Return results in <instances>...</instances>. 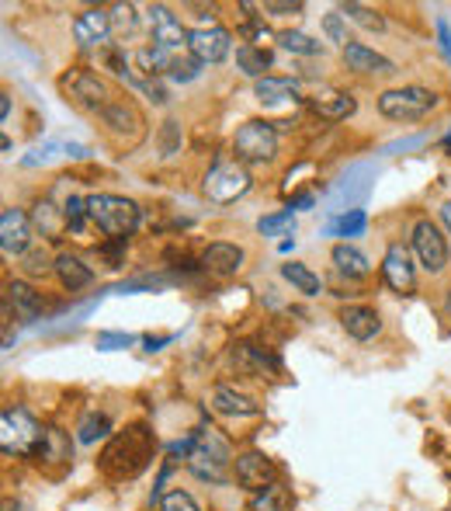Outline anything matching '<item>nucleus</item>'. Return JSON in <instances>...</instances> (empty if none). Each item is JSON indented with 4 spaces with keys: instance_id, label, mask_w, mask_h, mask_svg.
<instances>
[{
    "instance_id": "nucleus-17",
    "label": "nucleus",
    "mask_w": 451,
    "mask_h": 511,
    "mask_svg": "<svg viewBox=\"0 0 451 511\" xmlns=\"http://www.w3.org/2000/svg\"><path fill=\"white\" fill-rule=\"evenodd\" d=\"M246 261V254H243L240 244H226V240H215V244H208L202 250V268H205L208 275H215V279H229V275H236Z\"/></svg>"
},
{
    "instance_id": "nucleus-15",
    "label": "nucleus",
    "mask_w": 451,
    "mask_h": 511,
    "mask_svg": "<svg viewBox=\"0 0 451 511\" xmlns=\"http://www.w3.org/2000/svg\"><path fill=\"white\" fill-rule=\"evenodd\" d=\"M382 279L389 289H396V293H414L416 285V268H414V258H410V250L403 244H389L385 247V258H382Z\"/></svg>"
},
{
    "instance_id": "nucleus-21",
    "label": "nucleus",
    "mask_w": 451,
    "mask_h": 511,
    "mask_svg": "<svg viewBox=\"0 0 451 511\" xmlns=\"http://www.w3.org/2000/svg\"><path fill=\"white\" fill-rule=\"evenodd\" d=\"M212 410L223 418H257L264 407L250 393H240L233 387H215L212 389Z\"/></svg>"
},
{
    "instance_id": "nucleus-40",
    "label": "nucleus",
    "mask_w": 451,
    "mask_h": 511,
    "mask_svg": "<svg viewBox=\"0 0 451 511\" xmlns=\"http://www.w3.org/2000/svg\"><path fill=\"white\" fill-rule=\"evenodd\" d=\"M257 229L264 233V237H278L281 229H295V212H292V209L271 212V216H264V219H257Z\"/></svg>"
},
{
    "instance_id": "nucleus-12",
    "label": "nucleus",
    "mask_w": 451,
    "mask_h": 511,
    "mask_svg": "<svg viewBox=\"0 0 451 511\" xmlns=\"http://www.w3.org/2000/svg\"><path fill=\"white\" fill-rule=\"evenodd\" d=\"M32 216L25 209H4L0 212V250L7 254V258H25L28 250H32Z\"/></svg>"
},
{
    "instance_id": "nucleus-8",
    "label": "nucleus",
    "mask_w": 451,
    "mask_h": 511,
    "mask_svg": "<svg viewBox=\"0 0 451 511\" xmlns=\"http://www.w3.org/2000/svg\"><path fill=\"white\" fill-rule=\"evenodd\" d=\"M233 154L243 164H264V160H275L278 154V129L275 122H260L250 119L236 129L233 136Z\"/></svg>"
},
{
    "instance_id": "nucleus-43",
    "label": "nucleus",
    "mask_w": 451,
    "mask_h": 511,
    "mask_svg": "<svg viewBox=\"0 0 451 511\" xmlns=\"http://www.w3.org/2000/svg\"><path fill=\"white\" fill-rule=\"evenodd\" d=\"M181 150V122L177 119H167L163 129H160V154L163 157H173Z\"/></svg>"
},
{
    "instance_id": "nucleus-56",
    "label": "nucleus",
    "mask_w": 451,
    "mask_h": 511,
    "mask_svg": "<svg viewBox=\"0 0 451 511\" xmlns=\"http://www.w3.org/2000/svg\"><path fill=\"white\" fill-rule=\"evenodd\" d=\"M445 143H448V150H451V129H448V136H445Z\"/></svg>"
},
{
    "instance_id": "nucleus-42",
    "label": "nucleus",
    "mask_w": 451,
    "mask_h": 511,
    "mask_svg": "<svg viewBox=\"0 0 451 511\" xmlns=\"http://www.w3.org/2000/svg\"><path fill=\"white\" fill-rule=\"evenodd\" d=\"M323 32H327L330 42H337L341 49H347V46L354 42V38L347 36V25H344V15H341V11H333V15L323 18Z\"/></svg>"
},
{
    "instance_id": "nucleus-53",
    "label": "nucleus",
    "mask_w": 451,
    "mask_h": 511,
    "mask_svg": "<svg viewBox=\"0 0 451 511\" xmlns=\"http://www.w3.org/2000/svg\"><path fill=\"white\" fill-rule=\"evenodd\" d=\"M441 223H445V229L451 233V202H445V206H441Z\"/></svg>"
},
{
    "instance_id": "nucleus-35",
    "label": "nucleus",
    "mask_w": 451,
    "mask_h": 511,
    "mask_svg": "<svg viewBox=\"0 0 451 511\" xmlns=\"http://www.w3.org/2000/svg\"><path fill=\"white\" fill-rule=\"evenodd\" d=\"M341 15H344L347 21H354V25L368 28V32H385V18H382L379 11L364 7V4H341Z\"/></svg>"
},
{
    "instance_id": "nucleus-39",
    "label": "nucleus",
    "mask_w": 451,
    "mask_h": 511,
    "mask_svg": "<svg viewBox=\"0 0 451 511\" xmlns=\"http://www.w3.org/2000/svg\"><path fill=\"white\" fill-rule=\"evenodd\" d=\"M136 25H139V15L132 4H115V7H111V32H115V36H132Z\"/></svg>"
},
{
    "instance_id": "nucleus-22",
    "label": "nucleus",
    "mask_w": 451,
    "mask_h": 511,
    "mask_svg": "<svg viewBox=\"0 0 451 511\" xmlns=\"http://www.w3.org/2000/svg\"><path fill=\"white\" fill-rule=\"evenodd\" d=\"M56 279H59V285L67 289V293H80V289H87V285L94 282V268L87 265L84 258H77V254H69V250H63V254H56Z\"/></svg>"
},
{
    "instance_id": "nucleus-33",
    "label": "nucleus",
    "mask_w": 451,
    "mask_h": 511,
    "mask_svg": "<svg viewBox=\"0 0 451 511\" xmlns=\"http://www.w3.org/2000/svg\"><path fill=\"white\" fill-rule=\"evenodd\" d=\"M292 508V494L285 484H271L254 497V511H288Z\"/></svg>"
},
{
    "instance_id": "nucleus-19",
    "label": "nucleus",
    "mask_w": 451,
    "mask_h": 511,
    "mask_svg": "<svg viewBox=\"0 0 451 511\" xmlns=\"http://www.w3.org/2000/svg\"><path fill=\"white\" fill-rule=\"evenodd\" d=\"M35 463H46V466H67L73 459V439L69 431H63L59 424H46L42 428V442L35 449Z\"/></svg>"
},
{
    "instance_id": "nucleus-24",
    "label": "nucleus",
    "mask_w": 451,
    "mask_h": 511,
    "mask_svg": "<svg viewBox=\"0 0 451 511\" xmlns=\"http://www.w3.org/2000/svg\"><path fill=\"white\" fill-rule=\"evenodd\" d=\"M4 300L15 306V314L25 324H32V320L42 317V310H46V300H42V293H35V285L21 282V279H15V282H7V296Z\"/></svg>"
},
{
    "instance_id": "nucleus-29",
    "label": "nucleus",
    "mask_w": 451,
    "mask_h": 511,
    "mask_svg": "<svg viewBox=\"0 0 451 511\" xmlns=\"http://www.w3.org/2000/svg\"><path fill=\"white\" fill-rule=\"evenodd\" d=\"M101 439H111V414L108 410H87L77 424V442L80 445H98Z\"/></svg>"
},
{
    "instance_id": "nucleus-55",
    "label": "nucleus",
    "mask_w": 451,
    "mask_h": 511,
    "mask_svg": "<svg viewBox=\"0 0 451 511\" xmlns=\"http://www.w3.org/2000/svg\"><path fill=\"white\" fill-rule=\"evenodd\" d=\"M4 511H25V508H21V505H11V501H7V505H4Z\"/></svg>"
},
{
    "instance_id": "nucleus-44",
    "label": "nucleus",
    "mask_w": 451,
    "mask_h": 511,
    "mask_svg": "<svg viewBox=\"0 0 451 511\" xmlns=\"http://www.w3.org/2000/svg\"><path fill=\"white\" fill-rule=\"evenodd\" d=\"M132 341H136V337L121 335V331H101L94 345H98V352H119V348H129Z\"/></svg>"
},
{
    "instance_id": "nucleus-9",
    "label": "nucleus",
    "mask_w": 451,
    "mask_h": 511,
    "mask_svg": "<svg viewBox=\"0 0 451 511\" xmlns=\"http://www.w3.org/2000/svg\"><path fill=\"white\" fill-rule=\"evenodd\" d=\"M410 244H414V254L420 268L427 271V275H441L451 261V250L445 244V237H441V229L434 227L431 219H416L414 223V233H410Z\"/></svg>"
},
{
    "instance_id": "nucleus-4",
    "label": "nucleus",
    "mask_w": 451,
    "mask_h": 511,
    "mask_svg": "<svg viewBox=\"0 0 451 511\" xmlns=\"http://www.w3.org/2000/svg\"><path fill=\"white\" fill-rule=\"evenodd\" d=\"M42 428L32 418L28 407H4L0 414V449L7 456H21V459H32L38 442H42Z\"/></svg>"
},
{
    "instance_id": "nucleus-13",
    "label": "nucleus",
    "mask_w": 451,
    "mask_h": 511,
    "mask_svg": "<svg viewBox=\"0 0 451 511\" xmlns=\"http://www.w3.org/2000/svg\"><path fill=\"white\" fill-rule=\"evenodd\" d=\"M229 46H233V36L223 25H198L188 32V53L202 63H223L229 56Z\"/></svg>"
},
{
    "instance_id": "nucleus-50",
    "label": "nucleus",
    "mask_w": 451,
    "mask_h": 511,
    "mask_svg": "<svg viewBox=\"0 0 451 511\" xmlns=\"http://www.w3.org/2000/svg\"><path fill=\"white\" fill-rule=\"evenodd\" d=\"M312 206H316V195H309V192H306V195H295V198H292V202H288V209H312Z\"/></svg>"
},
{
    "instance_id": "nucleus-34",
    "label": "nucleus",
    "mask_w": 451,
    "mask_h": 511,
    "mask_svg": "<svg viewBox=\"0 0 451 511\" xmlns=\"http://www.w3.org/2000/svg\"><path fill=\"white\" fill-rule=\"evenodd\" d=\"M364 227H368V216L364 209H351L344 216H337L327 227V237H362Z\"/></svg>"
},
{
    "instance_id": "nucleus-30",
    "label": "nucleus",
    "mask_w": 451,
    "mask_h": 511,
    "mask_svg": "<svg viewBox=\"0 0 451 511\" xmlns=\"http://www.w3.org/2000/svg\"><path fill=\"white\" fill-rule=\"evenodd\" d=\"M267 67H271V53L264 49V46H240L236 49V70L243 73V77H254V80H264L267 77Z\"/></svg>"
},
{
    "instance_id": "nucleus-14",
    "label": "nucleus",
    "mask_w": 451,
    "mask_h": 511,
    "mask_svg": "<svg viewBox=\"0 0 451 511\" xmlns=\"http://www.w3.org/2000/svg\"><path fill=\"white\" fill-rule=\"evenodd\" d=\"M111 36H115L111 32V11H104V7H87L84 15L73 21V38H77L80 49H104Z\"/></svg>"
},
{
    "instance_id": "nucleus-7",
    "label": "nucleus",
    "mask_w": 451,
    "mask_h": 511,
    "mask_svg": "<svg viewBox=\"0 0 451 511\" xmlns=\"http://www.w3.org/2000/svg\"><path fill=\"white\" fill-rule=\"evenodd\" d=\"M63 90L73 98V105H80L84 112H94V115H104V108L119 98L101 73L87 70V67L69 70L67 77H63Z\"/></svg>"
},
{
    "instance_id": "nucleus-36",
    "label": "nucleus",
    "mask_w": 451,
    "mask_h": 511,
    "mask_svg": "<svg viewBox=\"0 0 451 511\" xmlns=\"http://www.w3.org/2000/svg\"><path fill=\"white\" fill-rule=\"evenodd\" d=\"M63 212H67V229H73L77 237H87V227H90L87 198H80V195H69L67 202H63Z\"/></svg>"
},
{
    "instance_id": "nucleus-45",
    "label": "nucleus",
    "mask_w": 451,
    "mask_h": 511,
    "mask_svg": "<svg viewBox=\"0 0 451 511\" xmlns=\"http://www.w3.org/2000/svg\"><path fill=\"white\" fill-rule=\"evenodd\" d=\"M257 11H264V15H299L302 11V4L299 0H264V4H257Z\"/></svg>"
},
{
    "instance_id": "nucleus-18",
    "label": "nucleus",
    "mask_w": 451,
    "mask_h": 511,
    "mask_svg": "<svg viewBox=\"0 0 451 511\" xmlns=\"http://www.w3.org/2000/svg\"><path fill=\"white\" fill-rule=\"evenodd\" d=\"M344 63H347V70L362 73V77H389V73H396V63H393L389 56L375 53V49L364 46V42H351V46H347Z\"/></svg>"
},
{
    "instance_id": "nucleus-46",
    "label": "nucleus",
    "mask_w": 451,
    "mask_h": 511,
    "mask_svg": "<svg viewBox=\"0 0 451 511\" xmlns=\"http://www.w3.org/2000/svg\"><path fill=\"white\" fill-rule=\"evenodd\" d=\"M56 150H63V146H59V143H46V146L32 150V154L21 160V164H25V167H38V164H49V160L56 157Z\"/></svg>"
},
{
    "instance_id": "nucleus-2",
    "label": "nucleus",
    "mask_w": 451,
    "mask_h": 511,
    "mask_svg": "<svg viewBox=\"0 0 451 511\" xmlns=\"http://www.w3.org/2000/svg\"><path fill=\"white\" fill-rule=\"evenodd\" d=\"M87 212H90V223L101 229L108 240H129L139 229L142 209H139L132 198L125 195H87Z\"/></svg>"
},
{
    "instance_id": "nucleus-3",
    "label": "nucleus",
    "mask_w": 451,
    "mask_h": 511,
    "mask_svg": "<svg viewBox=\"0 0 451 511\" xmlns=\"http://www.w3.org/2000/svg\"><path fill=\"white\" fill-rule=\"evenodd\" d=\"M188 470L198 480H205V484H229V466H233V449H229V442L208 424V428H198V445H194V452L188 459Z\"/></svg>"
},
{
    "instance_id": "nucleus-41",
    "label": "nucleus",
    "mask_w": 451,
    "mask_h": 511,
    "mask_svg": "<svg viewBox=\"0 0 451 511\" xmlns=\"http://www.w3.org/2000/svg\"><path fill=\"white\" fill-rule=\"evenodd\" d=\"M160 511H202V505L191 497L188 491H167L163 497H160Z\"/></svg>"
},
{
    "instance_id": "nucleus-11",
    "label": "nucleus",
    "mask_w": 451,
    "mask_h": 511,
    "mask_svg": "<svg viewBox=\"0 0 451 511\" xmlns=\"http://www.w3.org/2000/svg\"><path fill=\"white\" fill-rule=\"evenodd\" d=\"M233 480L240 484L243 491L260 494L264 487L278 484V470L260 449H246V452H240V456L233 459Z\"/></svg>"
},
{
    "instance_id": "nucleus-26",
    "label": "nucleus",
    "mask_w": 451,
    "mask_h": 511,
    "mask_svg": "<svg viewBox=\"0 0 451 511\" xmlns=\"http://www.w3.org/2000/svg\"><path fill=\"white\" fill-rule=\"evenodd\" d=\"M104 125L111 129V133H119V136H136L139 125H142V115H139V108L129 101V98H115L111 105L104 108Z\"/></svg>"
},
{
    "instance_id": "nucleus-32",
    "label": "nucleus",
    "mask_w": 451,
    "mask_h": 511,
    "mask_svg": "<svg viewBox=\"0 0 451 511\" xmlns=\"http://www.w3.org/2000/svg\"><path fill=\"white\" fill-rule=\"evenodd\" d=\"M278 46L285 49V53H295V56H320L323 53V42H316L312 36H306V32H278Z\"/></svg>"
},
{
    "instance_id": "nucleus-31",
    "label": "nucleus",
    "mask_w": 451,
    "mask_h": 511,
    "mask_svg": "<svg viewBox=\"0 0 451 511\" xmlns=\"http://www.w3.org/2000/svg\"><path fill=\"white\" fill-rule=\"evenodd\" d=\"M281 279L292 282V289H299L302 296H320V293H323L320 275H316L309 265H299V261H285V265H281Z\"/></svg>"
},
{
    "instance_id": "nucleus-48",
    "label": "nucleus",
    "mask_w": 451,
    "mask_h": 511,
    "mask_svg": "<svg viewBox=\"0 0 451 511\" xmlns=\"http://www.w3.org/2000/svg\"><path fill=\"white\" fill-rule=\"evenodd\" d=\"M437 38H441V53H445V59L451 63V28L445 18H437Z\"/></svg>"
},
{
    "instance_id": "nucleus-1",
    "label": "nucleus",
    "mask_w": 451,
    "mask_h": 511,
    "mask_svg": "<svg viewBox=\"0 0 451 511\" xmlns=\"http://www.w3.org/2000/svg\"><path fill=\"white\" fill-rule=\"evenodd\" d=\"M156 456V435L146 424H132L119 435H111L108 449L101 452V474L108 480H132Z\"/></svg>"
},
{
    "instance_id": "nucleus-6",
    "label": "nucleus",
    "mask_w": 451,
    "mask_h": 511,
    "mask_svg": "<svg viewBox=\"0 0 451 511\" xmlns=\"http://www.w3.org/2000/svg\"><path fill=\"white\" fill-rule=\"evenodd\" d=\"M250 171L236 164V160H219L212 171L205 175L202 181V192H205L208 202H215V206H233L236 198L250 192Z\"/></svg>"
},
{
    "instance_id": "nucleus-10",
    "label": "nucleus",
    "mask_w": 451,
    "mask_h": 511,
    "mask_svg": "<svg viewBox=\"0 0 451 511\" xmlns=\"http://www.w3.org/2000/svg\"><path fill=\"white\" fill-rule=\"evenodd\" d=\"M146 25H150V38L156 49L163 53H181L188 46V28L173 15L167 4H150L146 7Z\"/></svg>"
},
{
    "instance_id": "nucleus-27",
    "label": "nucleus",
    "mask_w": 451,
    "mask_h": 511,
    "mask_svg": "<svg viewBox=\"0 0 451 511\" xmlns=\"http://www.w3.org/2000/svg\"><path fill=\"white\" fill-rule=\"evenodd\" d=\"M260 105H285V101H299V80L292 77H264L254 84Z\"/></svg>"
},
{
    "instance_id": "nucleus-52",
    "label": "nucleus",
    "mask_w": 451,
    "mask_h": 511,
    "mask_svg": "<svg viewBox=\"0 0 451 511\" xmlns=\"http://www.w3.org/2000/svg\"><path fill=\"white\" fill-rule=\"evenodd\" d=\"M0 119H4V122L11 119V98H7V94H0Z\"/></svg>"
},
{
    "instance_id": "nucleus-5",
    "label": "nucleus",
    "mask_w": 451,
    "mask_h": 511,
    "mask_svg": "<svg viewBox=\"0 0 451 511\" xmlns=\"http://www.w3.org/2000/svg\"><path fill=\"white\" fill-rule=\"evenodd\" d=\"M441 105V94L431 88H393L379 94V112L393 122H420L424 115H431Z\"/></svg>"
},
{
    "instance_id": "nucleus-47",
    "label": "nucleus",
    "mask_w": 451,
    "mask_h": 511,
    "mask_svg": "<svg viewBox=\"0 0 451 511\" xmlns=\"http://www.w3.org/2000/svg\"><path fill=\"white\" fill-rule=\"evenodd\" d=\"M125 247H129V240H108V244H101V258H108V268H119L121 258H125Z\"/></svg>"
},
{
    "instance_id": "nucleus-16",
    "label": "nucleus",
    "mask_w": 451,
    "mask_h": 511,
    "mask_svg": "<svg viewBox=\"0 0 451 511\" xmlns=\"http://www.w3.org/2000/svg\"><path fill=\"white\" fill-rule=\"evenodd\" d=\"M229 366L240 372V376H250V379H264V376H271V372L281 369L278 355L264 352V348L250 345V341L233 345V352H229Z\"/></svg>"
},
{
    "instance_id": "nucleus-25",
    "label": "nucleus",
    "mask_w": 451,
    "mask_h": 511,
    "mask_svg": "<svg viewBox=\"0 0 451 511\" xmlns=\"http://www.w3.org/2000/svg\"><path fill=\"white\" fill-rule=\"evenodd\" d=\"M330 261H333V268H337L344 279H351V282H362V279L372 275L368 258H364L354 244H333V250H330Z\"/></svg>"
},
{
    "instance_id": "nucleus-37",
    "label": "nucleus",
    "mask_w": 451,
    "mask_h": 511,
    "mask_svg": "<svg viewBox=\"0 0 451 511\" xmlns=\"http://www.w3.org/2000/svg\"><path fill=\"white\" fill-rule=\"evenodd\" d=\"M202 59H194L191 53H173L171 59V80H177V84H191V80H198V73H202Z\"/></svg>"
},
{
    "instance_id": "nucleus-23",
    "label": "nucleus",
    "mask_w": 451,
    "mask_h": 511,
    "mask_svg": "<svg viewBox=\"0 0 451 511\" xmlns=\"http://www.w3.org/2000/svg\"><path fill=\"white\" fill-rule=\"evenodd\" d=\"M309 108L320 119H327V122H341V119H351V115H354L358 101H354L347 90H320V94H312L309 98Z\"/></svg>"
},
{
    "instance_id": "nucleus-20",
    "label": "nucleus",
    "mask_w": 451,
    "mask_h": 511,
    "mask_svg": "<svg viewBox=\"0 0 451 511\" xmlns=\"http://www.w3.org/2000/svg\"><path fill=\"white\" fill-rule=\"evenodd\" d=\"M341 327L354 341H372L382 331V317L375 306H364V303H351L341 310Z\"/></svg>"
},
{
    "instance_id": "nucleus-51",
    "label": "nucleus",
    "mask_w": 451,
    "mask_h": 511,
    "mask_svg": "<svg viewBox=\"0 0 451 511\" xmlns=\"http://www.w3.org/2000/svg\"><path fill=\"white\" fill-rule=\"evenodd\" d=\"M167 341H171V335L167 337H142V345H146V352H160V345H167Z\"/></svg>"
},
{
    "instance_id": "nucleus-28",
    "label": "nucleus",
    "mask_w": 451,
    "mask_h": 511,
    "mask_svg": "<svg viewBox=\"0 0 451 511\" xmlns=\"http://www.w3.org/2000/svg\"><path fill=\"white\" fill-rule=\"evenodd\" d=\"M32 227L42 233V237H49V240H59V233L67 229V212L56 209V202L52 198H38L32 209Z\"/></svg>"
},
{
    "instance_id": "nucleus-49",
    "label": "nucleus",
    "mask_w": 451,
    "mask_h": 511,
    "mask_svg": "<svg viewBox=\"0 0 451 511\" xmlns=\"http://www.w3.org/2000/svg\"><path fill=\"white\" fill-rule=\"evenodd\" d=\"M63 154H67V157H73V160H87V157H90V150H87V146H80V143H63Z\"/></svg>"
},
{
    "instance_id": "nucleus-54",
    "label": "nucleus",
    "mask_w": 451,
    "mask_h": 511,
    "mask_svg": "<svg viewBox=\"0 0 451 511\" xmlns=\"http://www.w3.org/2000/svg\"><path fill=\"white\" fill-rule=\"evenodd\" d=\"M445 314H448V320H451V289H448V296H445Z\"/></svg>"
},
{
    "instance_id": "nucleus-38",
    "label": "nucleus",
    "mask_w": 451,
    "mask_h": 511,
    "mask_svg": "<svg viewBox=\"0 0 451 511\" xmlns=\"http://www.w3.org/2000/svg\"><path fill=\"white\" fill-rule=\"evenodd\" d=\"M52 268H56V258H49V250L38 244L32 247L25 258H21V271L25 275H32V279H42V275H49Z\"/></svg>"
}]
</instances>
